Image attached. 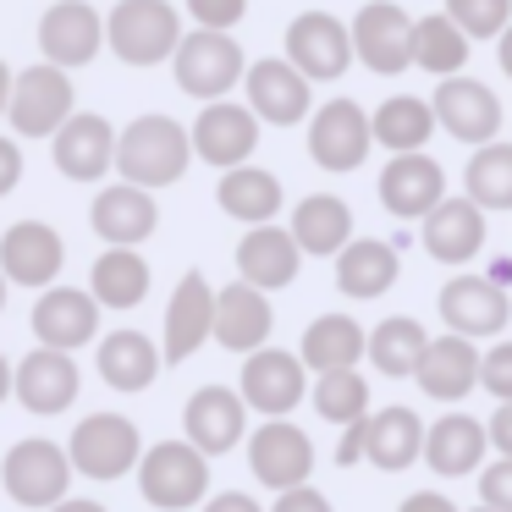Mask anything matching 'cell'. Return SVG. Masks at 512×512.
I'll use <instances>...</instances> for the list:
<instances>
[{
	"label": "cell",
	"instance_id": "6",
	"mask_svg": "<svg viewBox=\"0 0 512 512\" xmlns=\"http://www.w3.org/2000/svg\"><path fill=\"white\" fill-rule=\"evenodd\" d=\"M67 463H72V474H83V479H122V474H133V463H138L133 419H122V413H89V419L72 430Z\"/></svg>",
	"mask_w": 512,
	"mask_h": 512
},
{
	"label": "cell",
	"instance_id": "41",
	"mask_svg": "<svg viewBox=\"0 0 512 512\" xmlns=\"http://www.w3.org/2000/svg\"><path fill=\"white\" fill-rule=\"evenodd\" d=\"M413 61H419L424 72H435V78H457L463 61H468V39L446 23V12L419 17V23H413Z\"/></svg>",
	"mask_w": 512,
	"mask_h": 512
},
{
	"label": "cell",
	"instance_id": "5",
	"mask_svg": "<svg viewBox=\"0 0 512 512\" xmlns=\"http://www.w3.org/2000/svg\"><path fill=\"white\" fill-rule=\"evenodd\" d=\"M0 485L17 507H56V501H67L72 463L56 441H17L0 463Z\"/></svg>",
	"mask_w": 512,
	"mask_h": 512
},
{
	"label": "cell",
	"instance_id": "58",
	"mask_svg": "<svg viewBox=\"0 0 512 512\" xmlns=\"http://www.w3.org/2000/svg\"><path fill=\"white\" fill-rule=\"evenodd\" d=\"M474 512H490V507H474Z\"/></svg>",
	"mask_w": 512,
	"mask_h": 512
},
{
	"label": "cell",
	"instance_id": "39",
	"mask_svg": "<svg viewBox=\"0 0 512 512\" xmlns=\"http://www.w3.org/2000/svg\"><path fill=\"white\" fill-rule=\"evenodd\" d=\"M463 188L474 210H512V144H501V138L479 144L463 171Z\"/></svg>",
	"mask_w": 512,
	"mask_h": 512
},
{
	"label": "cell",
	"instance_id": "32",
	"mask_svg": "<svg viewBox=\"0 0 512 512\" xmlns=\"http://www.w3.org/2000/svg\"><path fill=\"white\" fill-rule=\"evenodd\" d=\"M364 358V325L353 314H320V320L303 331L298 364L314 375H336V369H353Z\"/></svg>",
	"mask_w": 512,
	"mask_h": 512
},
{
	"label": "cell",
	"instance_id": "51",
	"mask_svg": "<svg viewBox=\"0 0 512 512\" xmlns=\"http://www.w3.org/2000/svg\"><path fill=\"white\" fill-rule=\"evenodd\" d=\"M397 512H457V507L441 496V490H419V496H408Z\"/></svg>",
	"mask_w": 512,
	"mask_h": 512
},
{
	"label": "cell",
	"instance_id": "44",
	"mask_svg": "<svg viewBox=\"0 0 512 512\" xmlns=\"http://www.w3.org/2000/svg\"><path fill=\"white\" fill-rule=\"evenodd\" d=\"M479 386H485L496 402H512V342L479 353Z\"/></svg>",
	"mask_w": 512,
	"mask_h": 512
},
{
	"label": "cell",
	"instance_id": "4",
	"mask_svg": "<svg viewBox=\"0 0 512 512\" xmlns=\"http://www.w3.org/2000/svg\"><path fill=\"white\" fill-rule=\"evenodd\" d=\"M171 67H177V89L182 94H199V100H221L226 89H232L237 78H243V45H237L232 34H210V28H199V34L177 39V50H171Z\"/></svg>",
	"mask_w": 512,
	"mask_h": 512
},
{
	"label": "cell",
	"instance_id": "23",
	"mask_svg": "<svg viewBox=\"0 0 512 512\" xmlns=\"http://www.w3.org/2000/svg\"><path fill=\"white\" fill-rule=\"evenodd\" d=\"M210 314H215V292L210 281L199 276V270H188V276L177 281V292H171V309H166V364H188L193 353H199L204 342H210Z\"/></svg>",
	"mask_w": 512,
	"mask_h": 512
},
{
	"label": "cell",
	"instance_id": "13",
	"mask_svg": "<svg viewBox=\"0 0 512 512\" xmlns=\"http://www.w3.org/2000/svg\"><path fill=\"white\" fill-rule=\"evenodd\" d=\"M353 45H347V28L331 12H303L287 28V67L298 78H342Z\"/></svg>",
	"mask_w": 512,
	"mask_h": 512
},
{
	"label": "cell",
	"instance_id": "9",
	"mask_svg": "<svg viewBox=\"0 0 512 512\" xmlns=\"http://www.w3.org/2000/svg\"><path fill=\"white\" fill-rule=\"evenodd\" d=\"M248 468H254V479L270 490H298V485H309V474H314V446L298 424L270 419L265 430H254V441H248Z\"/></svg>",
	"mask_w": 512,
	"mask_h": 512
},
{
	"label": "cell",
	"instance_id": "38",
	"mask_svg": "<svg viewBox=\"0 0 512 512\" xmlns=\"http://www.w3.org/2000/svg\"><path fill=\"white\" fill-rule=\"evenodd\" d=\"M94 303H105V309H138L149 292V265L144 254H133V248H111V254L94 259Z\"/></svg>",
	"mask_w": 512,
	"mask_h": 512
},
{
	"label": "cell",
	"instance_id": "46",
	"mask_svg": "<svg viewBox=\"0 0 512 512\" xmlns=\"http://www.w3.org/2000/svg\"><path fill=\"white\" fill-rule=\"evenodd\" d=\"M188 12H193V23H199V28L226 34V28L248 12V0H188Z\"/></svg>",
	"mask_w": 512,
	"mask_h": 512
},
{
	"label": "cell",
	"instance_id": "45",
	"mask_svg": "<svg viewBox=\"0 0 512 512\" xmlns=\"http://www.w3.org/2000/svg\"><path fill=\"white\" fill-rule=\"evenodd\" d=\"M479 507L512 512V457H496V463L479 474Z\"/></svg>",
	"mask_w": 512,
	"mask_h": 512
},
{
	"label": "cell",
	"instance_id": "55",
	"mask_svg": "<svg viewBox=\"0 0 512 512\" xmlns=\"http://www.w3.org/2000/svg\"><path fill=\"white\" fill-rule=\"evenodd\" d=\"M6 94H12V72H6V61H0V116H6Z\"/></svg>",
	"mask_w": 512,
	"mask_h": 512
},
{
	"label": "cell",
	"instance_id": "43",
	"mask_svg": "<svg viewBox=\"0 0 512 512\" xmlns=\"http://www.w3.org/2000/svg\"><path fill=\"white\" fill-rule=\"evenodd\" d=\"M446 23L463 39H496L512 23V0H446Z\"/></svg>",
	"mask_w": 512,
	"mask_h": 512
},
{
	"label": "cell",
	"instance_id": "22",
	"mask_svg": "<svg viewBox=\"0 0 512 512\" xmlns=\"http://www.w3.org/2000/svg\"><path fill=\"white\" fill-rule=\"evenodd\" d=\"M298 265H303L298 243H292V232H281L276 221L248 226V237L237 243V276H243V287H254V292L287 287V281L298 276Z\"/></svg>",
	"mask_w": 512,
	"mask_h": 512
},
{
	"label": "cell",
	"instance_id": "10",
	"mask_svg": "<svg viewBox=\"0 0 512 512\" xmlns=\"http://www.w3.org/2000/svg\"><path fill=\"white\" fill-rule=\"evenodd\" d=\"M182 430H188V446L199 457H221L243 441L248 430V408L232 386H199L182 408Z\"/></svg>",
	"mask_w": 512,
	"mask_h": 512
},
{
	"label": "cell",
	"instance_id": "1",
	"mask_svg": "<svg viewBox=\"0 0 512 512\" xmlns=\"http://www.w3.org/2000/svg\"><path fill=\"white\" fill-rule=\"evenodd\" d=\"M188 127L171 122V116H138L127 133H116V155L111 166L122 171L133 188H166V182H177L182 171H188Z\"/></svg>",
	"mask_w": 512,
	"mask_h": 512
},
{
	"label": "cell",
	"instance_id": "27",
	"mask_svg": "<svg viewBox=\"0 0 512 512\" xmlns=\"http://www.w3.org/2000/svg\"><path fill=\"white\" fill-rule=\"evenodd\" d=\"M89 221H94V232H100L111 248H133V243H144V237L155 232L160 204L149 199L144 188H133V182H116V188H105L100 199H94Z\"/></svg>",
	"mask_w": 512,
	"mask_h": 512
},
{
	"label": "cell",
	"instance_id": "19",
	"mask_svg": "<svg viewBox=\"0 0 512 512\" xmlns=\"http://www.w3.org/2000/svg\"><path fill=\"white\" fill-rule=\"evenodd\" d=\"M270 325H276V314H270V298L254 287H226L215 292V314H210V342H221L226 353H259V347L270 342Z\"/></svg>",
	"mask_w": 512,
	"mask_h": 512
},
{
	"label": "cell",
	"instance_id": "56",
	"mask_svg": "<svg viewBox=\"0 0 512 512\" xmlns=\"http://www.w3.org/2000/svg\"><path fill=\"white\" fill-rule=\"evenodd\" d=\"M6 391H12V364L0 358V402H6Z\"/></svg>",
	"mask_w": 512,
	"mask_h": 512
},
{
	"label": "cell",
	"instance_id": "12",
	"mask_svg": "<svg viewBox=\"0 0 512 512\" xmlns=\"http://www.w3.org/2000/svg\"><path fill=\"white\" fill-rule=\"evenodd\" d=\"M67 265V243H61L56 226L45 221H17L0 237V276L17 281V287H50L56 270Z\"/></svg>",
	"mask_w": 512,
	"mask_h": 512
},
{
	"label": "cell",
	"instance_id": "31",
	"mask_svg": "<svg viewBox=\"0 0 512 512\" xmlns=\"http://www.w3.org/2000/svg\"><path fill=\"white\" fill-rule=\"evenodd\" d=\"M397 281V248L380 237H347L336 254V287L347 298H380Z\"/></svg>",
	"mask_w": 512,
	"mask_h": 512
},
{
	"label": "cell",
	"instance_id": "30",
	"mask_svg": "<svg viewBox=\"0 0 512 512\" xmlns=\"http://www.w3.org/2000/svg\"><path fill=\"white\" fill-rule=\"evenodd\" d=\"M424 463L435 468L441 479H457V474H474L479 457H485V424L468 419V413H446L441 424L424 430Z\"/></svg>",
	"mask_w": 512,
	"mask_h": 512
},
{
	"label": "cell",
	"instance_id": "8",
	"mask_svg": "<svg viewBox=\"0 0 512 512\" xmlns=\"http://www.w3.org/2000/svg\"><path fill=\"white\" fill-rule=\"evenodd\" d=\"M347 45L364 56V67L391 78V72H402L413 61V23L397 0H369L353 17V28H347Z\"/></svg>",
	"mask_w": 512,
	"mask_h": 512
},
{
	"label": "cell",
	"instance_id": "35",
	"mask_svg": "<svg viewBox=\"0 0 512 512\" xmlns=\"http://www.w3.org/2000/svg\"><path fill=\"white\" fill-rule=\"evenodd\" d=\"M155 369H160V347L144 331H111L100 342V380L105 386L144 391V386H155Z\"/></svg>",
	"mask_w": 512,
	"mask_h": 512
},
{
	"label": "cell",
	"instance_id": "33",
	"mask_svg": "<svg viewBox=\"0 0 512 512\" xmlns=\"http://www.w3.org/2000/svg\"><path fill=\"white\" fill-rule=\"evenodd\" d=\"M424 446V424L413 408H380L375 419H364V457L386 474L408 468Z\"/></svg>",
	"mask_w": 512,
	"mask_h": 512
},
{
	"label": "cell",
	"instance_id": "47",
	"mask_svg": "<svg viewBox=\"0 0 512 512\" xmlns=\"http://www.w3.org/2000/svg\"><path fill=\"white\" fill-rule=\"evenodd\" d=\"M276 512H331V501L314 485H298V490H281L276 496Z\"/></svg>",
	"mask_w": 512,
	"mask_h": 512
},
{
	"label": "cell",
	"instance_id": "20",
	"mask_svg": "<svg viewBox=\"0 0 512 512\" xmlns=\"http://www.w3.org/2000/svg\"><path fill=\"white\" fill-rule=\"evenodd\" d=\"M441 199H446V171L430 155H419V149L413 155H391V166L380 171V204L391 215H402V221L430 215Z\"/></svg>",
	"mask_w": 512,
	"mask_h": 512
},
{
	"label": "cell",
	"instance_id": "37",
	"mask_svg": "<svg viewBox=\"0 0 512 512\" xmlns=\"http://www.w3.org/2000/svg\"><path fill=\"white\" fill-rule=\"evenodd\" d=\"M215 199H221V210L237 215V221L265 226V221H276V210H281V182L259 166H232L221 177V188H215Z\"/></svg>",
	"mask_w": 512,
	"mask_h": 512
},
{
	"label": "cell",
	"instance_id": "25",
	"mask_svg": "<svg viewBox=\"0 0 512 512\" xmlns=\"http://www.w3.org/2000/svg\"><path fill=\"white\" fill-rule=\"evenodd\" d=\"M243 78H248V111L254 116H265L276 127H292L309 116V78H298L287 61L265 56L254 67H243Z\"/></svg>",
	"mask_w": 512,
	"mask_h": 512
},
{
	"label": "cell",
	"instance_id": "50",
	"mask_svg": "<svg viewBox=\"0 0 512 512\" xmlns=\"http://www.w3.org/2000/svg\"><path fill=\"white\" fill-rule=\"evenodd\" d=\"M364 419H369V413H364ZM364 419H353V424H347V435H342V446H336V463H358V457H364Z\"/></svg>",
	"mask_w": 512,
	"mask_h": 512
},
{
	"label": "cell",
	"instance_id": "17",
	"mask_svg": "<svg viewBox=\"0 0 512 512\" xmlns=\"http://www.w3.org/2000/svg\"><path fill=\"white\" fill-rule=\"evenodd\" d=\"M309 155L325 171H353L369 155V116L358 100H331L309 122Z\"/></svg>",
	"mask_w": 512,
	"mask_h": 512
},
{
	"label": "cell",
	"instance_id": "21",
	"mask_svg": "<svg viewBox=\"0 0 512 512\" xmlns=\"http://www.w3.org/2000/svg\"><path fill=\"white\" fill-rule=\"evenodd\" d=\"M50 138H56V166L67 171L72 182H94V177H105V171H111L116 133H111V122H105V116L72 111Z\"/></svg>",
	"mask_w": 512,
	"mask_h": 512
},
{
	"label": "cell",
	"instance_id": "26",
	"mask_svg": "<svg viewBox=\"0 0 512 512\" xmlns=\"http://www.w3.org/2000/svg\"><path fill=\"white\" fill-rule=\"evenodd\" d=\"M100 331V303L89 292H72V287H50L45 298L34 303V336L56 353H72V347L94 342Z\"/></svg>",
	"mask_w": 512,
	"mask_h": 512
},
{
	"label": "cell",
	"instance_id": "49",
	"mask_svg": "<svg viewBox=\"0 0 512 512\" xmlns=\"http://www.w3.org/2000/svg\"><path fill=\"white\" fill-rule=\"evenodd\" d=\"M485 441H496V452L512 457V402H501V408H496V419L485 424Z\"/></svg>",
	"mask_w": 512,
	"mask_h": 512
},
{
	"label": "cell",
	"instance_id": "18",
	"mask_svg": "<svg viewBox=\"0 0 512 512\" xmlns=\"http://www.w3.org/2000/svg\"><path fill=\"white\" fill-rule=\"evenodd\" d=\"M441 320L452 325V336H496L501 325L512 320V303L501 292V281L485 276H452L441 287Z\"/></svg>",
	"mask_w": 512,
	"mask_h": 512
},
{
	"label": "cell",
	"instance_id": "29",
	"mask_svg": "<svg viewBox=\"0 0 512 512\" xmlns=\"http://www.w3.org/2000/svg\"><path fill=\"white\" fill-rule=\"evenodd\" d=\"M424 391L435 402H452V397H468L479 386V347L468 336H441V342H424V358L413 369Z\"/></svg>",
	"mask_w": 512,
	"mask_h": 512
},
{
	"label": "cell",
	"instance_id": "36",
	"mask_svg": "<svg viewBox=\"0 0 512 512\" xmlns=\"http://www.w3.org/2000/svg\"><path fill=\"white\" fill-rule=\"evenodd\" d=\"M430 133H435V116H430V100H419V94H391V100L369 116V144H386L391 155L424 149Z\"/></svg>",
	"mask_w": 512,
	"mask_h": 512
},
{
	"label": "cell",
	"instance_id": "15",
	"mask_svg": "<svg viewBox=\"0 0 512 512\" xmlns=\"http://www.w3.org/2000/svg\"><path fill=\"white\" fill-rule=\"evenodd\" d=\"M100 12H94L89 0H56L45 17H39V50H45L50 67H83V61L100 56Z\"/></svg>",
	"mask_w": 512,
	"mask_h": 512
},
{
	"label": "cell",
	"instance_id": "40",
	"mask_svg": "<svg viewBox=\"0 0 512 512\" xmlns=\"http://www.w3.org/2000/svg\"><path fill=\"white\" fill-rule=\"evenodd\" d=\"M424 325L419 320H408V314H391V320H380L375 331L364 336V347H369V364L380 369V375H413L419 369V358H424Z\"/></svg>",
	"mask_w": 512,
	"mask_h": 512
},
{
	"label": "cell",
	"instance_id": "57",
	"mask_svg": "<svg viewBox=\"0 0 512 512\" xmlns=\"http://www.w3.org/2000/svg\"><path fill=\"white\" fill-rule=\"evenodd\" d=\"M0 309H6V276H0Z\"/></svg>",
	"mask_w": 512,
	"mask_h": 512
},
{
	"label": "cell",
	"instance_id": "42",
	"mask_svg": "<svg viewBox=\"0 0 512 512\" xmlns=\"http://www.w3.org/2000/svg\"><path fill=\"white\" fill-rule=\"evenodd\" d=\"M314 408H320V419L331 424H353L369 413V386L358 369H336V375H320V386H314Z\"/></svg>",
	"mask_w": 512,
	"mask_h": 512
},
{
	"label": "cell",
	"instance_id": "3",
	"mask_svg": "<svg viewBox=\"0 0 512 512\" xmlns=\"http://www.w3.org/2000/svg\"><path fill=\"white\" fill-rule=\"evenodd\" d=\"M133 468H138L144 501L160 512H182V507H193V501H204V490H210V457H199L188 441L149 446L144 463H133Z\"/></svg>",
	"mask_w": 512,
	"mask_h": 512
},
{
	"label": "cell",
	"instance_id": "2",
	"mask_svg": "<svg viewBox=\"0 0 512 512\" xmlns=\"http://www.w3.org/2000/svg\"><path fill=\"white\" fill-rule=\"evenodd\" d=\"M105 39L127 67H155L182 39L177 6L171 0H116V12L105 17Z\"/></svg>",
	"mask_w": 512,
	"mask_h": 512
},
{
	"label": "cell",
	"instance_id": "54",
	"mask_svg": "<svg viewBox=\"0 0 512 512\" xmlns=\"http://www.w3.org/2000/svg\"><path fill=\"white\" fill-rule=\"evenodd\" d=\"M501 67H507V78H512V23L501 28Z\"/></svg>",
	"mask_w": 512,
	"mask_h": 512
},
{
	"label": "cell",
	"instance_id": "24",
	"mask_svg": "<svg viewBox=\"0 0 512 512\" xmlns=\"http://www.w3.org/2000/svg\"><path fill=\"white\" fill-rule=\"evenodd\" d=\"M12 391H17V402H23L28 413H61V408H72V397H78V364H72V353L39 347V353H28L23 364H17Z\"/></svg>",
	"mask_w": 512,
	"mask_h": 512
},
{
	"label": "cell",
	"instance_id": "48",
	"mask_svg": "<svg viewBox=\"0 0 512 512\" xmlns=\"http://www.w3.org/2000/svg\"><path fill=\"white\" fill-rule=\"evenodd\" d=\"M23 182V149L12 138H0V193H12Z\"/></svg>",
	"mask_w": 512,
	"mask_h": 512
},
{
	"label": "cell",
	"instance_id": "7",
	"mask_svg": "<svg viewBox=\"0 0 512 512\" xmlns=\"http://www.w3.org/2000/svg\"><path fill=\"white\" fill-rule=\"evenodd\" d=\"M72 78L61 67H28V72H17V83H12V94H6V105H12V127L23 138H50L61 122L72 116Z\"/></svg>",
	"mask_w": 512,
	"mask_h": 512
},
{
	"label": "cell",
	"instance_id": "11",
	"mask_svg": "<svg viewBox=\"0 0 512 512\" xmlns=\"http://www.w3.org/2000/svg\"><path fill=\"white\" fill-rule=\"evenodd\" d=\"M193 155L199 160H210V166H221V171H232V166H243L248 155H254V144H259V116L248 111V105H232V100H210L199 111V122H193Z\"/></svg>",
	"mask_w": 512,
	"mask_h": 512
},
{
	"label": "cell",
	"instance_id": "53",
	"mask_svg": "<svg viewBox=\"0 0 512 512\" xmlns=\"http://www.w3.org/2000/svg\"><path fill=\"white\" fill-rule=\"evenodd\" d=\"M50 512H105V507H100V501H56Z\"/></svg>",
	"mask_w": 512,
	"mask_h": 512
},
{
	"label": "cell",
	"instance_id": "52",
	"mask_svg": "<svg viewBox=\"0 0 512 512\" xmlns=\"http://www.w3.org/2000/svg\"><path fill=\"white\" fill-rule=\"evenodd\" d=\"M204 512H265V507H259L254 496H243V490H226V496H215Z\"/></svg>",
	"mask_w": 512,
	"mask_h": 512
},
{
	"label": "cell",
	"instance_id": "16",
	"mask_svg": "<svg viewBox=\"0 0 512 512\" xmlns=\"http://www.w3.org/2000/svg\"><path fill=\"white\" fill-rule=\"evenodd\" d=\"M243 408H259L265 419H281L303 402V364L298 353H281V347H259L243 364Z\"/></svg>",
	"mask_w": 512,
	"mask_h": 512
},
{
	"label": "cell",
	"instance_id": "34",
	"mask_svg": "<svg viewBox=\"0 0 512 512\" xmlns=\"http://www.w3.org/2000/svg\"><path fill=\"white\" fill-rule=\"evenodd\" d=\"M347 237H353V210L336 193H309L292 210V243H298V254H342Z\"/></svg>",
	"mask_w": 512,
	"mask_h": 512
},
{
	"label": "cell",
	"instance_id": "28",
	"mask_svg": "<svg viewBox=\"0 0 512 512\" xmlns=\"http://www.w3.org/2000/svg\"><path fill=\"white\" fill-rule=\"evenodd\" d=\"M424 248L441 265H468L485 248V210H474L468 199H441L424 215Z\"/></svg>",
	"mask_w": 512,
	"mask_h": 512
},
{
	"label": "cell",
	"instance_id": "14",
	"mask_svg": "<svg viewBox=\"0 0 512 512\" xmlns=\"http://www.w3.org/2000/svg\"><path fill=\"white\" fill-rule=\"evenodd\" d=\"M430 116L463 144H490L501 127V100L479 78H441L430 100Z\"/></svg>",
	"mask_w": 512,
	"mask_h": 512
}]
</instances>
